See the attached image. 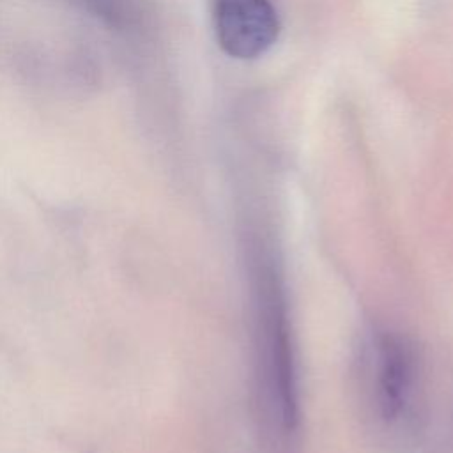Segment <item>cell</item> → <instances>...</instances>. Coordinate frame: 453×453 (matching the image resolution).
Returning a JSON list of instances; mask_svg holds the SVG:
<instances>
[{"instance_id":"cell-1","label":"cell","mask_w":453,"mask_h":453,"mask_svg":"<svg viewBox=\"0 0 453 453\" xmlns=\"http://www.w3.org/2000/svg\"><path fill=\"white\" fill-rule=\"evenodd\" d=\"M262 262L253 285L260 388L278 430L290 432L297 418V398L287 311L278 278L273 267Z\"/></svg>"},{"instance_id":"cell-2","label":"cell","mask_w":453,"mask_h":453,"mask_svg":"<svg viewBox=\"0 0 453 453\" xmlns=\"http://www.w3.org/2000/svg\"><path fill=\"white\" fill-rule=\"evenodd\" d=\"M370 403L375 416L395 425L407 414L416 388V357L412 349L396 334H377L365 354Z\"/></svg>"},{"instance_id":"cell-3","label":"cell","mask_w":453,"mask_h":453,"mask_svg":"<svg viewBox=\"0 0 453 453\" xmlns=\"http://www.w3.org/2000/svg\"><path fill=\"white\" fill-rule=\"evenodd\" d=\"M218 44L235 58H257L278 39L280 19L271 0H214Z\"/></svg>"}]
</instances>
